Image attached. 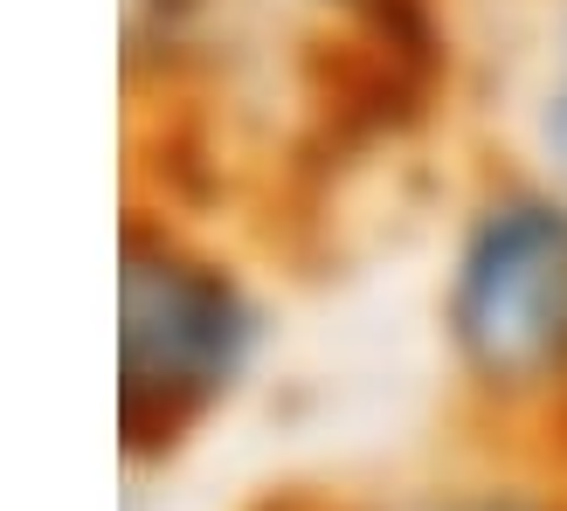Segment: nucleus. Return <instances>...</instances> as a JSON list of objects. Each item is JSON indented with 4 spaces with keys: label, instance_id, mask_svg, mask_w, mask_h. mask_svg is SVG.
<instances>
[{
    "label": "nucleus",
    "instance_id": "nucleus-4",
    "mask_svg": "<svg viewBox=\"0 0 567 511\" xmlns=\"http://www.w3.org/2000/svg\"><path fill=\"white\" fill-rule=\"evenodd\" d=\"M443 511H519V504H443Z\"/></svg>",
    "mask_w": 567,
    "mask_h": 511
},
{
    "label": "nucleus",
    "instance_id": "nucleus-1",
    "mask_svg": "<svg viewBox=\"0 0 567 511\" xmlns=\"http://www.w3.org/2000/svg\"><path fill=\"white\" fill-rule=\"evenodd\" d=\"M249 353V311L229 277L194 263L187 249L125 236L118 270V415L125 442H174Z\"/></svg>",
    "mask_w": 567,
    "mask_h": 511
},
{
    "label": "nucleus",
    "instance_id": "nucleus-3",
    "mask_svg": "<svg viewBox=\"0 0 567 511\" xmlns=\"http://www.w3.org/2000/svg\"><path fill=\"white\" fill-rule=\"evenodd\" d=\"M547 138H554L560 166H567V91H560V104H554V118H547Z\"/></svg>",
    "mask_w": 567,
    "mask_h": 511
},
{
    "label": "nucleus",
    "instance_id": "nucleus-2",
    "mask_svg": "<svg viewBox=\"0 0 567 511\" xmlns=\"http://www.w3.org/2000/svg\"><path fill=\"white\" fill-rule=\"evenodd\" d=\"M450 332L498 387H533L567 366V208L498 201L464 242Z\"/></svg>",
    "mask_w": 567,
    "mask_h": 511
}]
</instances>
